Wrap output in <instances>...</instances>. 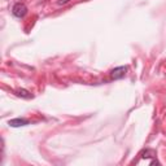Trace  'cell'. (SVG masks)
I'll return each instance as SVG.
<instances>
[{
  "label": "cell",
  "mask_w": 166,
  "mask_h": 166,
  "mask_svg": "<svg viewBox=\"0 0 166 166\" xmlns=\"http://www.w3.org/2000/svg\"><path fill=\"white\" fill-rule=\"evenodd\" d=\"M68 2H69V0H58V4H60V5H62V4H66Z\"/></svg>",
  "instance_id": "cell-5"
},
{
  "label": "cell",
  "mask_w": 166,
  "mask_h": 166,
  "mask_svg": "<svg viewBox=\"0 0 166 166\" xmlns=\"http://www.w3.org/2000/svg\"><path fill=\"white\" fill-rule=\"evenodd\" d=\"M126 73H127V66H118V68H114L110 71V77H112V79H122L125 78Z\"/></svg>",
  "instance_id": "cell-2"
},
{
  "label": "cell",
  "mask_w": 166,
  "mask_h": 166,
  "mask_svg": "<svg viewBox=\"0 0 166 166\" xmlns=\"http://www.w3.org/2000/svg\"><path fill=\"white\" fill-rule=\"evenodd\" d=\"M8 123L10 127H22V126H27L30 122L26 118H14V119H10Z\"/></svg>",
  "instance_id": "cell-3"
},
{
  "label": "cell",
  "mask_w": 166,
  "mask_h": 166,
  "mask_svg": "<svg viewBox=\"0 0 166 166\" xmlns=\"http://www.w3.org/2000/svg\"><path fill=\"white\" fill-rule=\"evenodd\" d=\"M12 13H13L14 17L22 18V17H25L26 13H27V7L24 3H16L12 8Z\"/></svg>",
  "instance_id": "cell-1"
},
{
  "label": "cell",
  "mask_w": 166,
  "mask_h": 166,
  "mask_svg": "<svg viewBox=\"0 0 166 166\" xmlns=\"http://www.w3.org/2000/svg\"><path fill=\"white\" fill-rule=\"evenodd\" d=\"M16 93H17V96L22 97V99H32V95L30 91L25 90V88H20V90L16 91Z\"/></svg>",
  "instance_id": "cell-4"
}]
</instances>
